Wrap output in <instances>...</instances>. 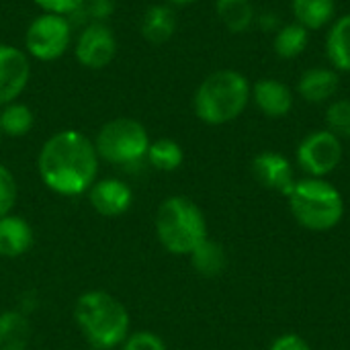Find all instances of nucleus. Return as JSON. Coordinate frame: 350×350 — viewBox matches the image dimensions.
Listing matches in <instances>:
<instances>
[{
    "label": "nucleus",
    "instance_id": "f257e3e1",
    "mask_svg": "<svg viewBox=\"0 0 350 350\" xmlns=\"http://www.w3.org/2000/svg\"><path fill=\"white\" fill-rule=\"evenodd\" d=\"M98 160L94 142L88 135L78 129H62L41 146L37 170L49 191L78 197L96 183Z\"/></svg>",
    "mask_w": 350,
    "mask_h": 350
},
{
    "label": "nucleus",
    "instance_id": "f03ea898",
    "mask_svg": "<svg viewBox=\"0 0 350 350\" xmlns=\"http://www.w3.org/2000/svg\"><path fill=\"white\" fill-rule=\"evenodd\" d=\"M252 98L250 80L238 70H215L201 80L193 94V111L205 125L236 121Z\"/></svg>",
    "mask_w": 350,
    "mask_h": 350
},
{
    "label": "nucleus",
    "instance_id": "7ed1b4c3",
    "mask_svg": "<svg viewBox=\"0 0 350 350\" xmlns=\"http://www.w3.org/2000/svg\"><path fill=\"white\" fill-rule=\"evenodd\" d=\"M74 318L94 350H113L129 336V314L125 306L107 291H86L78 297Z\"/></svg>",
    "mask_w": 350,
    "mask_h": 350
},
{
    "label": "nucleus",
    "instance_id": "20e7f679",
    "mask_svg": "<svg viewBox=\"0 0 350 350\" xmlns=\"http://www.w3.org/2000/svg\"><path fill=\"white\" fill-rule=\"evenodd\" d=\"M160 244L176 256H189L207 240V221L201 207L189 197L174 195L160 203L156 213Z\"/></svg>",
    "mask_w": 350,
    "mask_h": 350
},
{
    "label": "nucleus",
    "instance_id": "39448f33",
    "mask_svg": "<svg viewBox=\"0 0 350 350\" xmlns=\"http://www.w3.org/2000/svg\"><path fill=\"white\" fill-rule=\"evenodd\" d=\"M289 197V209L295 221L312 232H328L336 228L345 215L340 191L324 178L295 180Z\"/></svg>",
    "mask_w": 350,
    "mask_h": 350
},
{
    "label": "nucleus",
    "instance_id": "423d86ee",
    "mask_svg": "<svg viewBox=\"0 0 350 350\" xmlns=\"http://www.w3.org/2000/svg\"><path fill=\"white\" fill-rule=\"evenodd\" d=\"M152 139L146 125L131 117H117L107 121L96 137L94 148L100 160L115 166H131L146 158Z\"/></svg>",
    "mask_w": 350,
    "mask_h": 350
},
{
    "label": "nucleus",
    "instance_id": "0eeeda50",
    "mask_svg": "<svg viewBox=\"0 0 350 350\" xmlns=\"http://www.w3.org/2000/svg\"><path fill=\"white\" fill-rule=\"evenodd\" d=\"M72 47V23L64 14L41 12L25 31V53L37 62H55Z\"/></svg>",
    "mask_w": 350,
    "mask_h": 350
},
{
    "label": "nucleus",
    "instance_id": "6e6552de",
    "mask_svg": "<svg viewBox=\"0 0 350 350\" xmlns=\"http://www.w3.org/2000/svg\"><path fill=\"white\" fill-rule=\"evenodd\" d=\"M297 166L312 178H324L342 162V139L328 129H318L306 135L295 152Z\"/></svg>",
    "mask_w": 350,
    "mask_h": 350
},
{
    "label": "nucleus",
    "instance_id": "1a4fd4ad",
    "mask_svg": "<svg viewBox=\"0 0 350 350\" xmlns=\"http://www.w3.org/2000/svg\"><path fill=\"white\" fill-rule=\"evenodd\" d=\"M74 57L86 70H105L117 55V37L109 23H86L74 39Z\"/></svg>",
    "mask_w": 350,
    "mask_h": 350
},
{
    "label": "nucleus",
    "instance_id": "9d476101",
    "mask_svg": "<svg viewBox=\"0 0 350 350\" xmlns=\"http://www.w3.org/2000/svg\"><path fill=\"white\" fill-rule=\"evenodd\" d=\"M31 80V57L25 49L0 43V107L18 100Z\"/></svg>",
    "mask_w": 350,
    "mask_h": 350
},
{
    "label": "nucleus",
    "instance_id": "9b49d317",
    "mask_svg": "<svg viewBox=\"0 0 350 350\" xmlns=\"http://www.w3.org/2000/svg\"><path fill=\"white\" fill-rule=\"evenodd\" d=\"M252 174L265 189L281 193L285 197L291 193L295 185L293 166L279 152H260L252 160Z\"/></svg>",
    "mask_w": 350,
    "mask_h": 350
},
{
    "label": "nucleus",
    "instance_id": "f8f14e48",
    "mask_svg": "<svg viewBox=\"0 0 350 350\" xmlns=\"http://www.w3.org/2000/svg\"><path fill=\"white\" fill-rule=\"evenodd\" d=\"M88 199L98 215L117 217L131 207L133 191L127 183L119 178H103L88 189Z\"/></svg>",
    "mask_w": 350,
    "mask_h": 350
},
{
    "label": "nucleus",
    "instance_id": "ddd939ff",
    "mask_svg": "<svg viewBox=\"0 0 350 350\" xmlns=\"http://www.w3.org/2000/svg\"><path fill=\"white\" fill-rule=\"evenodd\" d=\"M252 100L258 111L271 119L287 117L293 109L291 88L277 78H260L252 86Z\"/></svg>",
    "mask_w": 350,
    "mask_h": 350
},
{
    "label": "nucleus",
    "instance_id": "4468645a",
    "mask_svg": "<svg viewBox=\"0 0 350 350\" xmlns=\"http://www.w3.org/2000/svg\"><path fill=\"white\" fill-rule=\"evenodd\" d=\"M340 88V76L334 68H310L297 80V94L312 103H328Z\"/></svg>",
    "mask_w": 350,
    "mask_h": 350
},
{
    "label": "nucleus",
    "instance_id": "2eb2a0df",
    "mask_svg": "<svg viewBox=\"0 0 350 350\" xmlns=\"http://www.w3.org/2000/svg\"><path fill=\"white\" fill-rule=\"evenodd\" d=\"M178 27V16L174 6L160 2L152 4L144 10L142 23H139V33L142 37L152 43V45H164L166 41L172 39Z\"/></svg>",
    "mask_w": 350,
    "mask_h": 350
},
{
    "label": "nucleus",
    "instance_id": "dca6fc26",
    "mask_svg": "<svg viewBox=\"0 0 350 350\" xmlns=\"http://www.w3.org/2000/svg\"><path fill=\"white\" fill-rule=\"evenodd\" d=\"M33 246V228L18 215L0 217V256L16 258Z\"/></svg>",
    "mask_w": 350,
    "mask_h": 350
},
{
    "label": "nucleus",
    "instance_id": "f3484780",
    "mask_svg": "<svg viewBox=\"0 0 350 350\" xmlns=\"http://www.w3.org/2000/svg\"><path fill=\"white\" fill-rule=\"evenodd\" d=\"M326 57L336 72L350 74V12L332 21L326 35Z\"/></svg>",
    "mask_w": 350,
    "mask_h": 350
},
{
    "label": "nucleus",
    "instance_id": "a211bd4d",
    "mask_svg": "<svg viewBox=\"0 0 350 350\" xmlns=\"http://www.w3.org/2000/svg\"><path fill=\"white\" fill-rule=\"evenodd\" d=\"M295 23L308 31H318L336 18V0H291Z\"/></svg>",
    "mask_w": 350,
    "mask_h": 350
},
{
    "label": "nucleus",
    "instance_id": "6ab92c4d",
    "mask_svg": "<svg viewBox=\"0 0 350 350\" xmlns=\"http://www.w3.org/2000/svg\"><path fill=\"white\" fill-rule=\"evenodd\" d=\"M215 12L230 33H246L256 18L252 0H215Z\"/></svg>",
    "mask_w": 350,
    "mask_h": 350
},
{
    "label": "nucleus",
    "instance_id": "aec40b11",
    "mask_svg": "<svg viewBox=\"0 0 350 350\" xmlns=\"http://www.w3.org/2000/svg\"><path fill=\"white\" fill-rule=\"evenodd\" d=\"M31 342V324L16 312L8 310L0 314V350H27Z\"/></svg>",
    "mask_w": 350,
    "mask_h": 350
},
{
    "label": "nucleus",
    "instance_id": "412c9836",
    "mask_svg": "<svg viewBox=\"0 0 350 350\" xmlns=\"http://www.w3.org/2000/svg\"><path fill=\"white\" fill-rule=\"evenodd\" d=\"M310 45V31L299 23L281 25L273 39V49L281 59H295L299 57Z\"/></svg>",
    "mask_w": 350,
    "mask_h": 350
},
{
    "label": "nucleus",
    "instance_id": "4be33fe9",
    "mask_svg": "<svg viewBox=\"0 0 350 350\" xmlns=\"http://www.w3.org/2000/svg\"><path fill=\"white\" fill-rule=\"evenodd\" d=\"M35 113L29 105L12 100L0 107V131L8 137H23L33 129Z\"/></svg>",
    "mask_w": 350,
    "mask_h": 350
},
{
    "label": "nucleus",
    "instance_id": "5701e85b",
    "mask_svg": "<svg viewBox=\"0 0 350 350\" xmlns=\"http://www.w3.org/2000/svg\"><path fill=\"white\" fill-rule=\"evenodd\" d=\"M146 158H148V162L156 170L172 172V170H176L183 164L185 152H183V148H180L178 142H174L170 137H160V139H156V142L150 144Z\"/></svg>",
    "mask_w": 350,
    "mask_h": 350
},
{
    "label": "nucleus",
    "instance_id": "b1692460",
    "mask_svg": "<svg viewBox=\"0 0 350 350\" xmlns=\"http://www.w3.org/2000/svg\"><path fill=\"white\" fill-rule=\"evenodd\" d=\"M189 256H191V262H193L195 271L199 275H203V277H217L226 269L224 248L217 242H211L209 238L203 244H199Z\"/></svg>",
    "mask_w": 350,
    "mask_h": 350
},
{
    "label": "nucleus",
    "instance_id": "393cba45",
    "mask_svg": "<svg viewBox=\"0 0 350 350\" xmlns=\"http://www.w3.org/2000/svg\"><path fill=\"white\" fill-rule=\"evenodd\" d=\"M326 129L338 139H350V100L336 98L326 109Z\"/></svg>",
    "mask_w": 350,
    "mask_h": 350
},
{
    "label": "nucleus",
    "instance_id": "a878e982",
    "mask_svg": "<svg viewBox=\"0 0 350 350\" xmlns=\"http://www.w3.org/2000/svg\"><path fill=\"white\" fill-rule=\"evenodd\" d=\"M117 8V0H84L76 14L86 23H107Z\"/></svg>",
    "mask_w": 350,
    "mask_h": 350
},
{
    "label": "nucleus",
    "instance_id": "bb28decb",
    "mask_svg": "<svg viewBox=\"0 0 350 350\" xmlns=\"http://www.w3.org/2000/svg\"><path fill=\"white\" fill-rule=\"evenodd\" d=\"M16 197H18L16 178L4 164H0V217L10 213V209L16 203Z\"/></svg>",
    "mask_w": 350,
    "mask_h": 350
},
{
    "label": "nucleus",
    "instance_id": "cd10ccee",
    "mask_svg": "<svg viewBox=\"0 0 350 350\" xmlns=\"http://www.w3.org/2000/svg\"><path fill=\"white\" fill-rule=\"evenodd\" d=\"M123 350H168V349H166L164 340H162L158 334L142 330V332H135V334H131V336H127V338H125V342H123Z\"/></svg>",
    "mask_w": 350,
    "mask_h": 350
},
{
    "label": "nucleus",
    "instance_id": "c85d7f7f",
    "mask_svg": "<svg viewBox=\"0 0 350 350\" xmlns=\"http://www.w3.org/2000/svg\"><path fill=\"white\" fill-rule=\"evenodd\" d=\"M43 12H53V14H64L72 16L78 12L84 0H33Z\"/></svg>",
    "mask_w": 350,
    "mask_h": 350
},
{
    "label": "nucleus",
    "instance_id": "c756f323",
    "mask_svg": "<svg viewBox=\"0 0 350 350\" xmlns=\"http://www.w3.org/2000/svg\"><path fill=\"white\" fill-rule=\"evenodd\" d=\"M269 350H312V347L299 334H283L271 345Z\"/></svg>",
    "mask_w": 350,
    "mask_h": 350
},
{
    "label": "nucleus",
    "instance_id": "7c9ffc66",
    "mask_svg": "<svg viewBox=\"0 0 350 350\" xmlns=\"http://www.w3.org/2000/svg\"><path fill=\"white\" fill-rule=\"evenodd\" d=\"M164 2L170 4V6H187V4H195L199 0H164Z\"/></svg>",
    "mask_w": 350,
    "mask_h": 350
},
{
    "label": "nucleus",
    "instance_id": "2f4dec72",
    "mask_svg": "<svg viewBox=\"0 0 350 350\" xmlns=\"http://www.w3.org/2000/svg\"><path fill=\"white\" fill-rule=\"evenodd\" d=\"M0 139H2V131H0Z\"/></svg>",
    "mask_w": 350,
    "mask_h": 350
}]
</instances>
